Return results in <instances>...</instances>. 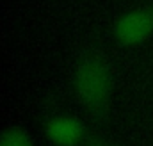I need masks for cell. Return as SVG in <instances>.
<instances>
[{
  "label": "cell",
  "mask_w": 153,
  "mask_h": 146,
  "mask_svg": "<svg viewBox=\"0 0 153 146\" xmlns=\"http://www.w3.org/2000/svg\"><path fill=\"white\" fill-rule=\"evenodd\" d=\"M114 39L123 46H135L153 36V7H137L123 13L112 27Z\"/></svg>",
  "instance_id": "cell-2"
},
{
  "label": "cell",
  "mask_w": 153,
  "mask_h": 146,
  "mask_svg": "<svg viewBox=\"0 0 153 146\" xmlns=\"http://www.w3.org/2000/svg\"><path fill=\"white\" fill-rule=\"evenodd\" d=\"M73 91L78 102L91 112H102L112 96V70L105 57L89 52L73 70Z\"/></svg>",
  "instance_id": "cell-1"
},
{
  "label": "cell",
  "mask_w": 153,
  "mask_h": 146,
  "mask_svg": "<svg viewBox=\"0 0 153 146\" xmlns=\"http://www.w3.org/2000/svg\"><path fill=\"white\" fill-rule=\"evenodd\" d=\"M0 146H36V143L27 130L20 127H9L0 132Z\"/></svg>",
  "instance_id": "cell-4"
},
{
  "label": "cell",
  "mask_w": 153,
  "mask_h": 146,
  "mask_svg": "<svg viewBox=\"0 0 153 146\" xmlns=\"http://www.w3.org/2000/svg\"><path fill=\"white\" fill-rule=\"evenodd\" d=\"M45 134L53 146H76L85 137V127L71 114H55L45 125Z\"/></svg>",
  "instance_id": "cell-3"
},
{
  "label": "cell",
  "mask_w": 153,
  "mask_h": 146,
  "mask_svg": "<svg viewBox=\"0 0 153 146\" xmlns=\"http://www.w3.org/2000/svg\"><path fill=\"white\" fill-rule=\"evenodd\" d=\"M91 146H112V145H109V143H105V141H93Z\"/></svg>",
  "instance_id": "cell-5"
}]
</instances>
